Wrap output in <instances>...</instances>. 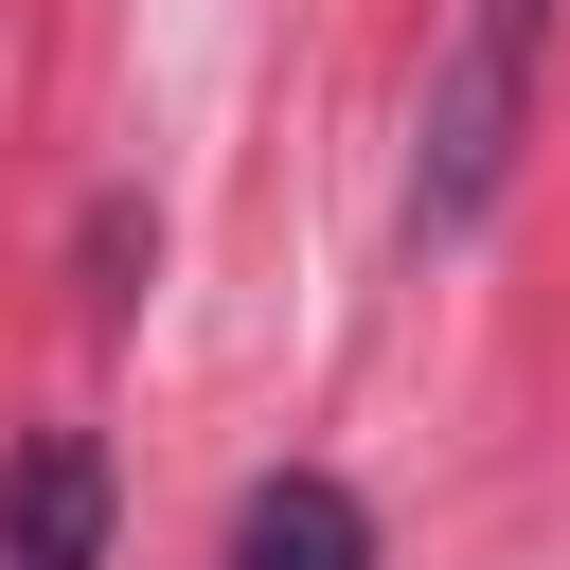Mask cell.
<instances>
[{"mask_svg": "<svg viewBox=\"0 0 570 570\" xmlns=\"http://www.w3.org/2000/svg\"><path fill=\"white\" fill-rule=\"evenodd\" d=\"M517 107H534V53L463 18V53L428 71V160H410V232H481L499 178H517Z\"/></svg>", "mask_w": 570, "mask_h": 570, "instance_id": "1", "label": "cell"}, {"mask_svg": "<svg viewBox=\"0 0 570 570\" xmlns=\"http://www.w3.org/2000/svg\"><path fill=\"white\" fill-rule=\"evenodd\" d=\"M232 570H374V517H356V481H321V463L249 481V499H232Z\"/></svg>", "mask_w": 570, "mask_h": 570, "instance_id": "3", "label": "cell"}, {"mask_svg": "<svg viewBox=\"0 0 570 570\" xmlns=\"http://www.w3.org/2000/svg\"><path fill=\"white\" fill-rule=\"evenodd\" d=\"M463 18H481V36H517V53L552 36V0H463Z\"/></svg>", "mask_w": 570, "mask_h": 570, "instance_id": "4", "label": "cell"}, {"mask_svg": "<svg viewBox=\"0 0 570 570\" xmlns=\"http://www.w3.org/2000/svg\"><path fill=\"white\" fill-rule=\"evenodd\" d=\"M0 570H107V445L89 428L0 445Z\"/></svg>", "mask_w": 570, "mask_h": 570, "instance_id": "2", "label": "cell"}]
</instances>
